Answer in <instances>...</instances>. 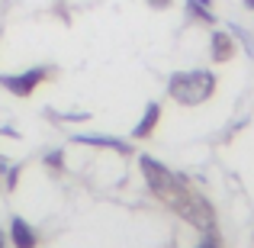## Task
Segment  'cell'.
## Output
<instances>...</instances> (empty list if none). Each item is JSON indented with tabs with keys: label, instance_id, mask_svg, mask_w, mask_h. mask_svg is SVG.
I'll list each match as a JSON object with an SVG mask.
<instances>
[{
	"label": "cell",
	"instance_id": "obj_7",
	"mask_svg": "<svg viewBox=\"0 0 254 248\" xmlns=\"http://www.w3.org/2000/svg\"><path fill=\"white\" fill-rule=\"evenodd\" d=\"M10 242L16 245V248H36L39 245V236H36V229H32L23 216H13L10 219Z\"/></svg>",
	"mask_w": 254,
	"mask_h": 248
},
{
	"label": "cell",
	"instance_id": "obj_10",
	"mask_svg": "<svg viewBox=\"0 0 254 248\" xmlns=\"http://www.w3.org/2000/svg\"><path fill=\"white\" fill-rule=\"evenodd\" d=\"M19 171H23L19 165H6V162H0V177H6V190H13V187H16Z\"/></svg>",
	"mask_w": 254,
	"mask_h": 248
},
{
	"label": "cell",
	"instance_id": "obj_9",
	"mask_svg": "<svg viewBox=\"0 0 254 248\" xmlns=\"http://www.w3.org/2000/svg\"><path fill=\"white\" fill-rule=\"evenodd\" d=\"M229 32H232V36H235V42L242 45V49L248 52V55H254V39H251V32H245V26L232 23V26H229Z\"/></svg>",
	"mask_w": 254,
	"mask_h": 248
},
{
	"label": "cell",
	"instance_id": "obj_16",
	"mask_svg": "<svg viewBox=\"0 0 254 248\" xmlns=\"http://www.w3.org/2000/svg\"><path fill=\"white\" fill-rule=\"evenodd\" d=\"M245 6H248V10L254 13V0H245Z\"/></svg>",
	"mask_w": 254,
	"mask_h": 248
},
{
	"label": "cell",
	"instance_id": "obj_3",
	"mask_svg": "<svg viewBox=\"0 0 254 248\" xmlns=\"http://www.w3.org/2000/svg\"><path fill=\"white\" fill-rule=\"evenodd\" d=\"M49 78H52V68L49 65H39V68L19 71V75H0V87L10 90L13 97H29V93L36 90L42 81H49Z\"/></svg>",
	"mask_w": 254,
	"mask_h": 248
},
{
	"label": "cell",
	"instance_id": "obj_17",
	"mask_svg": "<svg viewBox=\"0 0 254 248\" xmlns=\"http://www.w3.org/2000/svg\"><path fill=\"white\" fill-rule=\"evenodd\" d=\"M0 248H6V242H3V232H0Z\"/></svg>",
	"mask_w": 254,
	"mask_h": 248
},
{
	"label": "cell",
	"instance_id": "obj_6",
	"mask_svg": "<svg viewBox=\"0 0 254 248\" xmlns=\"http://www.w3.org/2000/svg\"><path fill=\"white\" fill-rule=\"evenodd\" d=\"M158 123H161V103L158 100H151L148 106H145L142 119L135 123V129H132V139H151L158 129Z\"/></svg>",
	"mask_w": 254,
	"mask_h": 248
},
{
	"label": "cell",
	"instance_id": "obj_15",
	"mask_svg": "<svg viewBox=\"0 0 254 248\" xmlns=\"http://www.w3.org/2000/svg\"><path fill=\"white\" fill-rule=\"evenodd\" d=\"M0 132H3V136H10V139H19V132L13 129V126H3V129H0Z\"/></svg>",
	"mask_w": 254,
	"mask_h": 248
},
{
	"label": "cell",
	"instance_id": "obj_11",
	"mask_svg": "<svg viewBox=\"0 0 254 248\" xmlns=\"http://www.w3.org/2000/svg\"><path fill=\"white\" fill-rule=\"evenodd\" d=\"M196 248H222V239L216 236V229H212V232H203V239L196 242Z\"/></svg>",
	"mask_w": 254,
	"mask_h": 248
},
{
	"label": "cell",
	"instance_id": "obj_12",
	"mask_svg": "<svg viewBox=\"0 0 254 248\" xmlns=\"http://www.w3.org/2000/svg\"><path fill=\"white\" fill-rule=\"evenodd\" d=\"M49 116L52 119H68V123H84V119H90V113H55V110H49Z\"/></svg>",
	"mask_w": 254,
	"mask_h": 248
},
{
	"label": "cell",
	"instance_id": "obj_1",
	"mask_svg": "<svg viewBox=\"0 0 254 248\" xmlns=\"http://www.w3.org/2000/svg\"><path fill=\"white\" fill-rule=\"evenodd\" d=\"M171 100H177L180 106H199L216 93V75L206 68H193V71H177L168 81Z\"/></svg>",
	"mask_w": 254,
	"mask_h": 248
},
{
	"label": "cell",
	"instance_id": "obj_13",
	"mask_svg": "<svg viewBox=\"0 0 254 248\" xmlns=\"http://www.w3.org/2000/svg\"><path fill=\"white\" fill-rule=\"evenodd\" d=\"M62 152H49V155H45V165H49V167H62Z\"/></svg>",
	"mask_w": 254,
	"mask_h": 248
},
{
	"label": "cell",
	"instance_id": "obj_4",
	"mask_svg": "<svg viewBox=\"0 0 254 248\" xmlns=\"http://www.w3.org/2000/svg\"><path fill=\"white\" fill-rule=\"evenodd\" d=\"M235 52H238V42H235V36H232L229 29H212L209 32V58L216 65L232 62Z\"/></svg>",
	"mask_w": 254,
	"mask_h": 248
},
{
	"label": "cell",
	"instance_id": "obj_14",
	"mask_svg": "<svg viewBox=\"0 0 254 248\" xmlns=\"http://www.w3.org/2000/svg\"><path fill=\"white\" fill-rule=\"evenodd\" d=\"M151 6H155V10H164V6H171V0H148Z\"/></svg>",
	"mask_w": 254,
	"mask_h": 248
},
{
	"label": "cell",
	"instance_id": "obj_8",
	"mask_svg": "<svg viewBox=\"0 0 254 248\" xmlns=\"http://www.w3.org/2000/svg\"><path fill=\"white\" fill-rule=\"evenodd\" d=\"M187 16L193 23H203V26H216V10H212V0H187Z\"/></svg>",
	"mask_w": 254,
	"mask_h": 248
},
{
	"label": "cell",
	"instance_id": "obj_5",
	"mask_svg": "<svg viewBox=\"0 0 254 248\" xmlns=\"http://www.w3.org/2000/svg\"><path fill=\"white\" fill-rule=\"evenodd\" d=\"M71 142L93 145V149H110V152H116V155H132V145L126 142V139H113V136H87V132H77V136H71Z\"/></svg>",
	"mask_w": 254,
	"mask_h": 248
},
{
	"label": "cell",
	"instance_id": "obj_2",
	"mask_svg": "<svg viewBox=\"0 0 254 248\" xmlns=\"http://www.w3.org/2000/svg\"><path fill=\"white\" fill-rule=\"evenodd\" d=\"M177 216L184 219V223H190L193 229H199V232L216 229V210H212V203L196 190H190V197L177 206Z\"/></svg>",
	"mask_w": 254,
	"mask_h": 248
}]
</instances>
